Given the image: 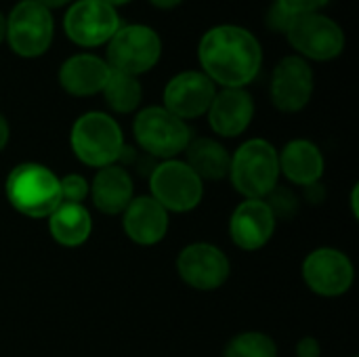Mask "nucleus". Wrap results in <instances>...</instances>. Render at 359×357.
Wrapping results in <instances>:
<instances>
[{
    "mask_svg": "<svg viewBox=\"0 0 359 357\" xmlns=\"http://www.w3.org/2000/svg\"><path fill=\"white\" fill-rule=\"evenodd\" d=\"M162 57L160 34L145 23H122L107 42V65L116 72L141 76Z\"/></svg>",
    "mask_w": 359,
    "mask_h": 357,
    "instance_id": "39448f33",
    "label": "nucleus"
},
{
    "mask_svg": "<svg viewBox=\"0 0 359 357\" xmlns=\"http://www.w3.org/2000/svg\"><path fill=\"white\" fill-rule=\"evenodd\" d=\"M48 231L53 240L65 248L82 246L93 234V217L84 204L61 202L48 215Z\"/></svg>",
    "mask_w": 359,
    "mask_h": 357,
    "instance_id": "412c9836",
    "label": "nucleus"
},
{
    "mask_svg": "<svg viewBox=\"0 0 359 357\" xmlns=\"http://www.w3.org/2000/svg\"><path fill=\"white\" fill-rule=\"evenodd\" d=\"M8 139H11V126H8V120L0 114V151L6 147Z\"/></svg>",
    "mask_w": 359,
    "mask_h": 357,
    "instance_id": "c85d7f7f",
    "label": "nucleus"
},
{
    "mask_svg": "<svg viewBox=\"0 0 359 357\" xmlns=\"http://www.w3.org/2000/svg\"><path fill=\"white\" fill-rule=\"evenodd\" d=\"M149 196L170 215L198 208L204 198V181L185 160H162L149 175Z\"/></svg>",
    "mask_w": 359,
    "mask_h": 357,
    "instance_id": "6e6552de",
    "label": "nucleus"
},
{
    "mask_svg": "<svg viewBox=\"0 0 359 357\" xmlns=\"http://www.w3.org/2000/svg\"><path fill=\"white\" fill-rule=\"evenodd\" d=\"M6 40V15L0 13V44Z\"/></svg>",
    "mask_w": 359,
    "mask_h": 357,
    "instance_id": "2f4dec72",
    "label": "nucleus"
},
{
    "mask_svg": "<svg viewBox=\"0 0 359 357\" xmlns=\"http://www.w3.org/2000/svg\"><path fill=\"white\" fill-rule=\"evenodd\" d=\"M280 175H284L290 183L299 187L318 185L324 177V154L309 139H294L286 143L282 151H278Z\"/></svg>",
    "mask_w": 359,
    "mask_h": 357,
    "instance_id": "6ab92c4d",
    "label": "nucleus"
},
{
    "mask_svg": "<svg viewBox=\"0 0 359 357\" xmlns=\"http://www.w3.org/2000/svg\"><path fill=\"white\" fill-rule=\"evenodd\" d=\"M55 36L53 11L36 0H19L6 17V42L23 59L44 55Z\"/></svg>",
    "mask_w": 359,
    "mask_h": 357,
    "instance_id": "0eeeda50",
    "label": "nucleus"
},
{
    "mask_svg": "<svg viewBox=\"0 0 359 357\" xmlns=\"http://www.w3.org/2000/svg\"><path fill=\"white\" fill-rule=\"evenodd\" d=\"M208 124L219 137H240L248 130L255 118V99L246 88L217 90L208 112Z\"/></svg>",
    "mask_w": 359,
    "mask_h": 357,
    "instance_id": "dca6fc26",
    "label": "nucleus"
},
{
    "mask_svg": "<svg viewBox=\"0 0 359 357\" xmlns=\"http://www.w3.org/2000/svg\"><path fill=\"white\" fill-rule=\"evenodd\" d=\"M151 6L156 8H162V11H170V8H177L183 0H147Z\"/></svg>",
    "mask_w": 359,
    "mask_h": 357,
    "instance_id": "c756f323",
    "label": "nucleus"
},
{
    "mask_svg": "<svg viewBox=\"0 0 359 357\" xmlns=\"http://www.w3.org/2000/svg\"><path fill=\"white\" fill-rule=\"evenodd\" d=\"M294 17H297V15H292L290 11H286L284 6H280L278 2H273V4L269 6L267 15H265V21H267V27H269L271 32L286 34Z\"/></svg>",
    "mask_w": 359,
    "mask_h": 357,
    "instance_id": "a878e982",
    "label": "nucleus"
},
{
    "mask_svg": "<svg viewBox=\"0 0 359 357\" xmlns=\"http://www.w3.org/2000/svg\"><path fill=\"white\" fill-rule=\"evenodd\" d=\"M198 61L217 86L246 88L263 67V46L250 29L221 23L200 38Z\"/></svg>",
    "mask_w": 359,
    "mask_h": 357,
    "instance_id": "f257e3e1",
    "label": "nucleus"
},
{
    "mask_svg": "<svg viewBox=\"0 0 359 357\" xmlns=\"http://www.w3.org/2000/svg\"><path fill=\"white\" fill-rule=\"evenodd\" d=\"M88 196L93 198L95 208L103 215H122L135 198L133 177L126 168L116 164L99 168L90 183Z\"/></svg>",
    "mask_w": 359,
    "mask_h": 357,
    "instance_id": "aec40b11",
    "label": "nucleus"
},
{
    "mask_svg": "<svg viewBox=\"0 0 359 357\" xmlns=\"http://www.w3.org/2000/svg\"><path fill=\"white\" fill-rule=\"evenodd\" d=\"M301 274L311 292L328 299L349 292L355 278L351 259L343 250L330 246L311 250L303 261Z\"/></svg>",
    "mask_w": 359,
    "mask_h": 357,
    "instance_id": "9b49d317",
    "label": "nucleus"
},
{
    "mask_svg": "<svg viewBox=\"0 0 359 357\" xmlns=\"http://www.w3.org/2000/svg\"><path fill=\"white\" fill-rule=\"evenodd\" d=\"M120 25L122 19L118 8L103 0H74L63 15L65 36L82 48L107 44Z\"/></svg>",
    "mask_w": 359,
    "mask_h": 357,
    "instance_id": "9d476101",
    "label": "nucleus"
},
{
    "mask_svg": "<svg viewBox=\"0 0 359 357\" xmlns=\"http://www.w3.org/2000/svg\"><path fill=\"white\" fill-rule=\"evenodd\" d=\"M299 57L307 61H332L345 50V32L328 15L305 13L297 15L284 34Z\"/></svg>",
    "mask_w": 359,
    "mask_h": 357,
    "instance_id": "1a4fd4ad",
    "label": "nucleus"
},
{
    "mask_svg": "<svg viewBox=\"0 0 359 357\" xmlns=\"http://www.w3.org/2000/svg\"><path fill=\"white\" fill-rule=\"evenodd\" d=\"M316 78L313 67L299 55H286L271 74L269 95L271 103L284 114H297L305 109L313 97Z\"/></svg>",
    "mask_w": 359,
    "mask_h": 357,
    "instance_id": "f8f14e48",
    "label": "nucleus"
},
{
    "mask_svg": "<svg viewBox=\"0 0 359 357\" xmlns=\"http://www.w3.org/2000/svg\"><path fill=\"white\" fill-rule=\"evenodd\" d=\"M36 2H40L42 6H46L48 11H53V8H61V6H69L74 0H36Z\"/></svg>",
    "mask_w": 359,
    "mask_h": 357,
    "instance_id": "7c9ffc66",
    "label": "nucleus"
},
{
    "mask_svg": "<svg viewBox=\"0 0 359 357\" xmlns=\"http://www.w3.org/2000/svg\"><path fill=\"white\" fill-rule=\"evenodd\" d=\"M103 2H107L109 6H114V8H118V6H124V4H128L130 0H103Z\"/></svg>",
    "mask_w": 359,
    "mask_h": 357,
    "instance_id": "72a5a7b5",
    "label": "nucleus"
},
{
    "mask_svg": "<svg viewBox=\"0 0 359 357\" xmlns=\"http://www.w3.org/2000/svg\"><path fill=\"white\" fill-rule=\"evenodd\" d=\"M107 107L116 114H133L143 101V86L137 76L111 69L109 78L101 90Z\"/></svg>",
    "mask_w": 359,
    "mask_h": 357,
    "instance_id": "5701e85b",
    "label": "nucleus"
},
{
    "mask_svg": "<svg viewBox=\"0 0 359 357\" xmlns=\"http://www.w3.org/2000/svg\"><path fill=\"white\" fill-rule=\"evenodd\" d=\"M351 208H353V215L358 217V187L353 189V196H351Z\"/></svg>",
    "mask_w": 359,
    "mask_h": 357,
    "instance_id": "473e14b6",
    "label": "nucleus"
},
{
    "mask_svg": "<svg viewBox=\"0 0 359 357\" xmlns=\"http://www.w3.org/2000/svg\"><path fill=\"white\" fill-rule=\"evenodd\" d=\"M231 185L246 200H265L280 181L278 149L267 139H248L231 154Z\"/></svg>",
    "mask_w": 359,
    "mask_h": 357,
    "instance_id": "7ed1b4c3",
    "label": "nucleus"
},
{
    "mask_svg": "<svg viewBox=\"0 0 359 357\" xmlns=\"http://www.w3.org/2000/svg\"><path fill=\"white\" fill-rule=\"evenodd\" d=\"M223 357H278V345L265 332H242L229 339Z\"/></svg>",
    "mask_w": 359,
    "mask_h": 357,
    "instance_id": "b1692460",
    "label": "nucleus"
},
{
    "mask_svg": "<svg viewBox=\"0 0 359 357\" xmlns=\"http://www.w3.org/2000/svg\"><path fill=\"white\" fill-rule=\"evenodd\" d=\"M273 2H278L292 15H305V13H320V8H324L330 0H273Z\"/></svg>",
    "mask_w": 359,
    "mask_h": 357,
    "instance_id": "bb28decb",
    "label": "nucleus"
},
{
    "mask_svg": "<svg viewBox=\"0 0 359 357\" xmlns=\"http://www.w3.org/2000/svg\"><path fill=\"white\" fill-rule=\"evenodd\" d=\"M353 357H358V356H353Z\"/></svg>",
    "mask_w": 359,
    "mask_h": 357,
    "instance_id": "f704fd0d",
    "label": "nucleus"
},
{
    "mask_svg": "<svg viewBox=\"0 0 359 357\" xmlns=\"http://www.w3.org/2000/svg\"><path fill=\"white\" fill-rule=\"evenodd\" d=\"M297 356L299 357H320L322 356V345L313 337H303L297 343Z\"/></svg>",
    "mask_w": 359,
    "mask_h": 357,
    "instance_id": "cd10ccee",
    "label": "nucleus"
},
{
    "mask_svg": "<svg viewBox=\"0 0 359 357\" xmlns=\"http://www.w3.org/2000/svg\"><path fill=\"white\" fill-rule=\"evenodd\" d=\"M4 194L8 204L29 219H48L61 204L59 177L38 162L17 164L6 177Z\"/></svg>",
    "mask_w": 359,
    "mask_h": 357,
    "instance_id": "f03ea898",
    "label": "nucleus"
},
{
    "mask_svg": "<svg viewBox=\"0 0 359 357\" xmlns=\"http://www.w3.org/2000/svg\"><path fill=\"white\" fill-rule=\"evenodd\" d=\"M122 229L130 242L154 246L168 234V213L151 196L133 198L122 213Z\"/></svg>",
    "mask_w": 359,
    "mask_h": 357,
    "instance_id": "f3484780",
    "label": "nucleus"
},
{
    "mask_svg": "<svg viewBox=\"0 0 359 357\" xmlns=\"http://www.w3.org/2000/svg\"><path fill=\"white\" fill-rule=\"evenodd\" d=\"M276 215L265 200H244L229 219V236L242 250H261L276 231Z\"/></svg>",
    "mask_w": 359,
    "mask_h": 357,
    "instance_id": "2eb2a0df",
    "label": "nucleus"
},
{
    "mask_svg": "<svg viewBox=\"0 0 359 357\" xmlns=\"http://www.w3.org/2000/svg\"><path fill=\"white\" fill-rule=\"evenodd\" d=\"M177 271L189 288L210 292L221 288L229 280L231 263L219 246L208 242H196L179 252Z\"/></svg>",
    "mask_w": 359,
    "mask_h": 357,
    "instance_id": "ddd939ff",
    "label": "nucleus"
},
{
    "mask_svg": "<svg viewBox=\"0 0 359 357\" xmlns=\"http://www.w3.org/2000/svg\"><path fill=\"white\" fill-rule=\"evenodd\" d=\"M69 145L74 156L93 168L116 164L126 149L120 124L105 112L82 114L72 126Z\"/></svg>",
    "mask_w": 359,
    "mask_h": 357,
    "instance_id": "20e7f679",
    "label": "nucleus"
},
{
    "mask_svg": "<svg viewBox=\"0 0 359 357\" xmlns=\"http://www.w3.org/2000/svg\"><path fill=\"white\" fill-rule=\"evenodd\" d=\"M217 84L200 69H185L175 74L162 95V107L168 109L172 116L181 118L183 122L200 118L208 112L215 95Z\"/></svg>",
    "mask_w": 359,
    "mask_h": 357,
    "instance_id": "4468645a",
    "label": "nucleus"
},
{
    "mask_svg": "<svg viewBox=\"0 0 359 357\" xmlns=\"http://www.w3.org/2000/svg\"><path fill=\"white\" fill-rule=\"evenodd\" d=\"M183 154L187 166L202 181H221L229 175L231 154L217 139H208V137L191 139Z\"/></svg>",
    "mask_w": 359,
    "mask_h": 357,
    "instance_id": "4be33fe9",
    "label": "nucleus"
},
{
    "mask_svg": "<svg viewBox=\"0 0 359 357\" xmlns=\"http://www.w3.org/2000/svg\"><path fill=\"white\" fill-rule=\"evenodd\" d=\"M59 187H61V202H69V204H84L90 191L88 181L76 173L59 177Z\"/></svg>",
    "mask_w": 359,
    "mask_h": 357,
    "instance_id": "393cba45",
    "label": "nucleus"
},
{
    "mask_svg": "<svg viewBox=\"0 0 359 357\" xmlns=\"http://www.w3.org/2000/svg\"><path fill=\"white\" fill-rule=\"evenodd\" d=\"M135 141L143 151L160 160H172L185 151L191 141V128L162 105H149L137 112L133 122Z\"/></svg>",
    "mask_w": 359,
    "mask_h": 357,
    "instance_id": "423d86ee",
    "label": "nucleus"
},
{
    "mask_svg": "<svg viewBox=\"0 0 359 357\" xmlns=\"http://www.w3.org/2000/svg\"><path fill=\"white\" fill-rule=\"evenodd\" d=\"M111 67L105 59L93 53H78L67 57L59 67V84L72 97L99 95L109 78Z\"/></svg>",
    "mask_w": 359,
    "mask_h": 357,
    "instance_id": "a211bd4d",
    "label": "nucleus"
}]
</instances>
